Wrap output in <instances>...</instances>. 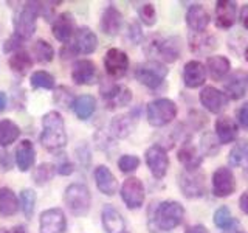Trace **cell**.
I'll list each match as a JSON object with an SVG mask.
<instances>
[{
  "label": "cell",
  "mask_w": 248,
  "mask_h": 233,
  "mask_svg": "<svg viewBox=\"0 0 248 233\" xmlns=\"http://www.w3.org/2000/svg\"><path fill=\"white\" fill-rule=\"evenodd\" d=\"M76 159H78V163H79L81 166H89L90 162H92V157H90V150L85 142H82L79 146H76Z\"/></svg>",
  "instance_id": "48"
},
{
  "label": "cell",
  "mask_w": 248,
  "mask_h": 233,
  "mask_svg": "<svg viewBox=\"0 0 248 233\" xmlns=\"http://www.w3.org/2000/svg\"><path fill=\"white\" fill-rule=\"evenodd\" d=\"M213 222H214V225H216L217 229L225 230V229H230L231 225L237 224L239 221L231 215V210L227 205H222V207H219L214 212V215H213Z\"/></svg>",
  "instance_id": "40"
},
{
  "label": "cell",
  "mask_w": 248,
  "mask_h": 233,
  "mask_svg": "<svg viewBox=\"0 0 248 233\" xmlns=\"http://www.w3.org/2000/svg\"><path fill=\"white\" fill-rule=\"evenodd\" d=\"M20 137V128L13 120H0V148L13 145Z\"/></svg>",
  "instance_id": "36"
},
{
  "label": "cell",
  "mask_w": 248,
  "mask_h": 233,
  "mask_svg": "<svg viewBox=\"0 0 248 233\" xmlns=\"http://www.w3.org/2000/svg\"><path fill=\"white\" fill-rule=\"evenodd\" d=\"M138 19L146 27H154L157 23V10L151 2H144L138 6Z\"/></svg>",
  "instance_id": "44"
},
{
  "label": "cell",
  "mask_w": 248,
  "mask_h": 233,
  "mask_svg": "<svg viewBox=\"0 0 248 233\" xmlns=\"http://www.w3.org/2000/svg\"><path fill=\"white\" fill-rule=\"evenodd\" d=\"M178 188L188 199H199L206 194V177L200 169L185 171L178 174Z\"/></svg>",
  "instance_id": "8"
},
{
  "label": "cell",
  "mask_w": 248,
  "mask_h": 233,
  "mask_svg": "<svg viewBox=\"0 0 248 233\" xmlns=\"http://www.w3.org/2000/svg\"><path fill=\"white\" fill-rule=\"evenodd\" d=\"M222 233H242V232H240L239 222H237V224H234V225H231L230 229H225V230H222Z\"/></svg>",
  "instance_id": "56"
},
{
  "label": "cell",
  "mask_w": 248,
  "mask_h": 233,
  "mask_svg": "<svg viewBox=\"0 0 248 233\" xmlns=\"http://www.w3.org/2000/svg\"><path fill=\"white\" fill-rule=\"evenodd\" d=\"M206 72L213 78L214 81H220L223 78H227L231 72V62L223 54H213L206 59Z\"/></svg>",
  "instance_id": "30"
},
{
  "label": "cell",
  "mask_w": 248,
  "mask_h": 233,
  "mask_svg": "<svg viewBox=\"0 0 248 233\" xmlns=\"http://www.w3.org/2000/svg\"><path fill=\"white\" fill-rule=\"evenodd\" d=\"M54 174H56V165H54V163H50V162H44L33 169L31 177H33V182L36 185L42 186V185L48 183L54 177Z\"/></svg>",
  "instance_id": "38"
},
{
  "label": "cell",
  "mask_w": 248,
  "mask_h": 233,
  "mask_svg": "<svg viewBox=\"0 0 248 233\" xmlns=\"http://www.w3.org/2000/svg\"><path fill=\"white\" fill-rule=\"evenodd\" d=\"M237 188L236 176L228 166H219L211 177V190L216 198H228Z\"/></svg>",
  "instance_id": "12"
},
{
  "label": "cell",
  "mask_w": 248,
  "mask_h": 233,
  "mask_svg": "<svg viewBox=\"0 0 248 233\" xmlns=\"http://www.w3.org/2000/svg\"><path fill=\"white\" fill-rule=\"evenodd\" d=\"M20 208V202L16 193L8 186H0V215L3 217H10L17 213Z\"/></svg>",
  "instance_id": "33"
},
{
  "label": "cell",
  "mask_w": 248,
  "mask_h": 233,
  "mask_svg": "<svg viewBox=\"0 0 248 233\" xmlns=\"http://www.w3.org/2000/svg\"><path fill=\"white\" fill-rule=\"evenodd\" d=\"M104 68L106 73L112 80H121L129 70V56L121 49H108L104 54Z\"/></svg>",
  "instance_id": "13"
},
{
  "label": "cell",
  "mask_w": 248,
  "mask_h": 233,
  "mask_svg": "<svg viewBox=\"0 0 248 233\" xmlns=\"http://www.w3.org/2000/svg\"><path fill=\"white\" fill-rule=\"evenodd\" d=\"M141 109L137 107L130 114H120L112 118L110 124H108V134L113 138H126L132 134V131L135 128V123L140 118Z\"/></svg>",
  "instance_id": "16"
},
{
  "label": "cell",
  "mask_w": 248,
  "mask_h": 233,
  "mask_svg": "<svg viewBox=\"0 0 248 233\" xmlns=\"http://www.w3.org/2000/svg\"><path fill=\"white\" fill-rule=\"evenodd\" d=\"M75 31H76V23H75V17L72 13H67V11L61 13L53 19L51 33H53L54 39L59 41L62 45L70 44Z\"/></svg>",
  "instance_id": "19"
},
{
  "label": "cell",
  "mask_w": 248,
  "mask_h": 233,
  "mask_svg": "<svg viewBox=\"0 0 248 233\" xmlns=\"http://www.w3.org/2000/svg\"><path fill=\"white\" fill-rule=\"evenodd\" d=\"M101 98L108 111L118 107H126L132 101V90L124 84L118 83H104L101 85Z\"/></svg>",
  "instance_id": "9"
},
{
  "label": "cell",
  "mask_w": 248,
  "mask_h": 233,
  "mask_svg": "<svg viewBox=\"0 0 248 233\" xmlns=\"http://www.w3.org/2000/svg\"><path fill=\"white\" fill-rule=\"evenodd\" d=\"M64 202L70 213L82 217L90 212L92 207V193L85 183H70L64 191Z\"/></svg>",
  "instance_id": "6"
},
{
  "label": "cell",
  "mask_w": 248,
  "mask_h": 233,
  "mask_svg": "<svg viewBox=\"0 0 248 233\" xmlns=\"http://www.w3.org/2000/svg\"><path fill=\"white\" fill-rule=\"evenodd\" d=\"M75 169H76V165L70 159H67V157L61 159L59 163L56 165V173L59 176H70V174L75 173Z\"/></svg>",
  "instance_id": "50"
},
{
  "label": "cell",
  "mask_w": 248,
  "mask_h": 233,
  "mask_svg": "<svg viewBox=\"0 0 248 233\" xmlns=\"http://www.w3.org/2000/svg\"><path fill=\"white\" fill-rule=\"evenodd\" d=\"M248 89V80L245 73L242 72H232L227 81L223 83V93L228 97V100L237 101L247 95Z\"/></svg>",
  "instance_id": "28"
},
{
  "label": "cell",
  "mask_w": 248,
  "mask_h": 233,
  "mask_svg": "<svg viewBox=\"0 0 248 233\" xmlns=\"http://www.w3.org/2000/svg\"><path fill=\"white\" fill-rule=\"evenodd\" d=\"M247 80H248V78H247Z\"/></svg>",
  "instance_id": "60"
},
{
  "label": "cell",
  "mask_w": 248,
  "mask_h": 233,
  "mask_svg": "<svg viewBox=\"0 0 248 233\" xmlns=\"http://www.w3.org/2000/svg\"><path fill=\"white\" fill-rule=\"evenodd\" d=\"M239 20H240V23H242V27L248 31V3H245L242 8H240Z\"/></svg>",
  "instance_id": "52"
},
{
  "label": "cell",
  "mask_w": 248,
  "mask_h": 233,
  "mask_svg": "<svg viewBox=\"0 0 248 233\" xmlns=\"http://www.w3.org/2000/svg\"><path fill=\"white\" fill-rule=\"evenodd\" d=\"M177 160L182 163L185 171H197L203 163V155L196 146L188 143H183L180 150L177 151Z\"/></svg>",
  "instance_id": "29"
},
{
  "label": "cell",
  "mask_w": 248,
  "mask_h": 233,
  "mask_svg": "<svg viewBox=\"0 0 248 233\" xmlns=\"http://www.w3.org/2000/svg\"><path fill=\"white\" fill-rule=\"evenodd\" d=\"M214 134L220 145L234 143L239 137V124L230 115H219L214 123Z\"/></svg>",
  "instance_id": "20"
},
{
  "label": "cell",
  "mask_w": 248,
  "mask_h": 233,
  "mask_svg": "<svg viewBox=\"0 0 248 233\" xmlns=\"http://www.w3.org/2000/svg\"><path fill=\"white\" fill-rule=\"evenodd\" d=\"M220 151V142L217 140L216 134L211 132H205L200 138V152L202 155H209V157H214V155Z\"/></svg>",
  "instance_id": "43"
},
{
  "label": "cell",
  "mask_w": 248,
  "mask_h": 233,
  "mask_svg": "<svg viewBox=\"0 0 248 233\" xmlns=\"http://www.w3.org/2000/svg\"><path fill=\"white\" fill-rule=\"evenodd\" d=\"M36 191L33 188H23L20 191V208L23 212V216L27 217V219H31L34 215V210H36Z\"/></svg>",
  "instance_id": "41"
},
{
  "label": "cell",
  "mask_w": 248,
  "mask_h": 233,
  "mask_svg": "<svg viewBox=\"0 0 248 233\" xmlns=\"http://www.w3.org/2000/svg\"><path fill=\"white\" fill-rule=\"evenodd\" d=\"M10 233H27V230H25L23 225H16V227H13L10 230Z\"/></svg>",
  "instance_id": "57"
},
{
  "label": "cell",
  "mask_w": 248,
  "mask_h": 233,
  "mask_svg": "<svg viewBox=\"0 0 248 233\" xmlns=\"http://www.w3.org/2000/svg\"><path fill=\"white\" fill-rule=\"evenodd\" d=\"M206 67L203 62L200 61H188L183 67V84L188 89H197L202 87L206 81Z\"/></svg>",
  "instance_id": "22"
},
{
  "label": "cell",
  "mask_w": 248,
  "mask_h": 233,
  "mask_svg": "<svg viewBox=\"0 0 248 233\" xmlns=\"http://www.w3.org/2000/svg\"><path fill=\"white\" fill-rule=\"evenodd\" d=\"M93 177H95L96 188L103 194H106V196H113L118 191V181H116L115 174L108 166L98 165L95 171H93Z\"/></svg>",
  "instance_id": "27"
},
{
  "label": "cell",
  "mask_w": 248,
  "mask_h": 233,
  "mask_svg": "<svg viewBox=\"0 0 248 233\" xmlns=\"http://www.w3.org/2000/svg\"><path fill=\"white\" fill-rule=\"evenodd\" d=\"M126 233H127V232H126Z\"/></svg>",
  "instance_id": "61"
},
{
  "label": "cell",
  "mask_w": 248,
  "mask_h": 233,
  "mask_svg": "<svg viewBox=\"0 0 248 233\" xmlns=\"http://www.w3.org/2000/svg\"><path fill=\"white\" fill-rule=\"evenodd\" d=\"M67 229V217L59 207L46 208L39 217V233H64Z\"/></svg>",
  "instance_id": "15"
},
{
  "label": "cell",
  "mask_w": 248,
  "mask_h": 233,
  "mask_svg": "<svg viewBox=\"0 0 248 233\" xmlns=\"http://www.w3.org/2000/svg\"><path fill=\"white\" fill-rule=\"evenodd\" d=\"M73 112L79 120L85 121L96 111V98L93 95H79L73 103Z\"/></svg>",
  "instance_id": "35"
},
{
  "label": "cell",
  "mask_w": 248,
  "mask_h": 233,
  "mask_svg": "<svg viewBox=\"0 0 248 233\" xmlns=\"http://www.w3.org/2000/svg\"><path fill=\"white\" fill-rule=\"evenodd\" d=\"M75 100H76V97L73 95V90L65 87V85H58V87L54 89L53 101L56 106H59L62 109H72Z\"/></svg>",
  "instance_id": "42"
},
{
  "label": "cell",
  "mask_w": 248,
  "mask_h": 233,
  "mask_svg": "<svg viewBox=\"0 0 248 233\" xmlns=\"http://www.w3.org/2000/svg\"><path fill=\"white\" fill-rule=\"evenodd\" d=\"M185 19L191 33H203V31H206L209 22H211L206 8L200 3H192L186 11Z\"/></svg>",
  "instance_id": "23"
},
{
  "label": "cell",
  "mask_w": 248,
  "mask_h": 233,
  "mask_svg": "<svg viewBox=\"0 0 248 233\" xmlns=\"http://www.w3.org/2000/svg\"><path fill=\"white\" fill-rule=\"evenodd\" d=\"M22 47H23V41L20 37H17L14 33L6 39V41L3 42V53L6 54H13L16 51H19L22 50Z\"/></svg>",
  "instance_id": "47"
},
{
  "label": "cell",
  "mask_w": 248,
  "mask_h": 233,
  "mask_svg": "<svg viewBox=\"0 0 248 233\" xmlns=\"http://www.w3.org/2000/svg\"><path fill=\"white\" fill-rule=\"evenodd\" d=\"M140 163H141V160H140L138 155L135 154H124L121 155V157L118 159V168L121 173L124 174H132L135 173V171L140 168Z\"/></svg>",
  "instance_id": "45"
},
{
  "label": "cell",
  "mask_w": 248,
  "mask_h": 233,
  "mask_svg": "<svg viewBox=\"0 0 248 233\" xmlns=\"http://www.w3.org/2000/svg\"><path fill=\"white\" fill-rule=\"evenodd\" d=\"M236 121L239 128L248 131V101H244V104H240L236 111Z\"/></svg>",
  "instance_id": "49"
},
{
  "label": "cell",
  "mask_w": 248,
  "mask_h": 233,
  "mask_svg": "<svg viewBox=\"0 0 248 233\" xmlns=\"http://www.w3.org/2000/svg\"><path fill=\"white\" fill-rule=\"evenodd\" d=\"M185 207L178 200L158 202L149 212V227L152 232H172L185 219Z\"/></svg>",
  "instance_id": "1"
},
{
  "label": "cell",
  "mask_w": 248,
  "mask_h": 233,
  "mask_svg": "<svg viewBox=\"0 0 248 233\" xmlns=\"http://www.w3.org/2000/svg\"><path fill=\"white\" fill-rule=\"evenodd\" d=\"M37 19H39V8L37 2H27L23 3L17 13L14 14L13 27L14 34L20 37L23 42L33 37L37 28Z\"/></svg>",
  "instance_id": "5"
},
{
  "label": "cell",
  "mask_w": 248,
  "mask_h": 233,
  "mask_svg": "<svg viewBox=\"0 0 248 233\" xmlns=\"http://www.w3.org/2000/svg\"><path fill=\"white\" fill-rule=\"evenodd\" d=\"M188 42H189V50L196 54H208L211 53L216 47H217V41L213 34H208L206 31L203 33H191L188 36Z\"/></svg>",
  "instance_id": "31"
},
{
  "label": "cell",
  "mask_w": 248,
  "mask_h": 233,
  "mask_svg": "<svg viewBox=\"0 0 248 233\" xmlns=\"http://www.w3.org/2000/svg\"><path fill=\"white\" fill-rule=\"evenodd\" d=\"M168 73H169V68L166 67V64H163V62L157 59H149L135 67L134 76L140 84L144 85V87L151 90H157L158 87H161L163 83H165Z\"/></svg>",
  "instance_id": "4"
},
{
  "label": "cell",
  "mask_w": 248,
  "mask_h": 233,
  "mask_svg": "<svg viewBox=\"0 0 248 233\" xmlns=\"http://www.w3.org/2000/svg\"><path fill=\"white\" fill-rule=\"evenodd\" d=\"M68 45L75 53V56H78V54H92L98 49V36L89 27H78Z\"/></svg>",
  "instance_id": "14"
},
{
  "label": "cell",
  "mask_w": 248,
  "mask_h": 233,
  "mask_svg": "<svg viewBox=\"0 0 248 233\" xmlns=\"http://www.w3.org/2000/svg\"><path fill=\"white\" fill-rule=\"evenodd\" d=\"M126 39L130 42V44H134V45H138V44H141L143 42V39H144V34H143V28L141 25L134 20V22H130L129 25H127V31H126Z\"/></svg>",
  "instance_id": "46"
},
{
  "label": "cell",
  "mask_w": 248,
  "mask_h": 233,
  "mask_svg": "<svg viewBox=\"0 0 248 233\" xmlns=\"http://www.w3.org/2000/svg\"><path fill=\"white\" fill-rule=\"evenodd\" d=\"M8 106V97L5 92H0V112H3Z\"/></svg>",
  "instance_id": "55"
},
{
  "label": "cell",
  "mask_w": 248,
  "mask_h": 233,
  "mask_svg": "<svg viewBox=\"0 0 248 233\" xmlns=\"http://www.w3.org/2000/svg\"><path fill=\"white\" fill-rule=\"evenodd\" d=\"M30 84L34 90L44 89V90H53L56 89V80L54 76L46 72V70H36L30 76Z\"/></svg>",
  "instance_id": "37"
},
{
  "label": "cell",
  "mask_w": 248,
  "mask_h": 233,
  "mask_svg": "<svg viewBox=\"0 0 248 233\" xmlns=\"http://www.w3.org/2000/svg\"><path fill=\"white\" fill-rule=\"evenodd\" d=\"M230 168L248 169V138H239L228 152Z\"/></svg>",
  "instance_id": "32"
},
{
  "label": "cell",
  "mask_w": 248,
  "mask_h": 233,
  "mask_svg": "<svg viewBox=\"0 0 248 233\" xmlns=\"http://www.w3.org/2000/svg\"><path fill=\"white\" fill-rule=\"evenodd\" d=\"M99 27H101V31H103L104 34L116 36L121 31V27H123V14H121V11L113 5H107L104 8L103 14H101Z\"/></svg>",
  "instance_id": "25"
},
{
  "label": "cell",
  "mask_w": 248,
  "mask_h": 233,
  "mask_svg": "<svg viewBox=\"0 0 248 233\" xmlns=\"http://www.w3.org/2000/svg\"><path fill=\"white\" fill-rule=\"evenodd\" d=\"M0 233H10V230H6V229H2V227H0Z\"/></svg>",
  "instance_id": "59"
},
{
  "label": "cell",
  "mask_w": 248,
  "mask_h": 233,
  "mask_svg": "<svg viewBox=\"0 0 248 233\" xmlns=\"http://www.w3.org/2000/svg\"><path fill=\"white\" fill-rule=\"evenodd\" d=\"M39 140L50 152H59L67 146L65 121L61 112L50 111L42 116V132Z\"/></svg>",
  "instance_id": "2"
},
{
  "label": "cell",
  "mask_w": 248,
  "mask_h": 233,
  "mask_svg": "<svg viewBox=\"0 0 248 233\" xmlns=\"http://www.w3.org/2000/svg\"><path fill=\"white\" fill-rule=\"evenodd\" d=\"M120 196L129 210H138L144 205L146 199V188L144 183L138 177L130 176L123 182L120 188Z\"/></svg>",
  "instance_id": "10"
},
{
  "label": "cell",
  "mask_w": 248,
  "mask_h": 233,
  "mask_svg": "<svg viewBox=\"0 0 248 233\" xmlns=\"http://www.w3.org/2000/svg\"><path fill=\"white\" fill-rule=\"evenodd\" d=\"M177 112V104L169 98L152 100L146 106V118L152 128H163L170 121H174Z\"/></svg>",
  "instance_id": "7"
},
{
  "label": "cell",
  "mask_w": 248,
  "mask_h": 233,
  "mask_svg": "<svg viewBox=\"0 0 248 233\" xmlns=\"http://www.w3.org/2000/svg\"><path fill=\"white\" fill-rule=\"evenodd\" d=\"M144 160H146V165L149 168L151 174L155 179H163L168 174V169H169V155L165 146H161L158 143H155L152 146H149L144 152Z\"/></svg>",
  "instance_id": "11"
},
{
  "label": "cell",
  "mask_w": 248,
  "mask_h": 233,
  "mask_svg": "<svg viewBox=\"0 0 248 233\" xmlns=\"http://www.w3.org/2000/svg\"><path fill=\"white\" fill-rule=\"evenodd\" d=\"M216 27L230 30L237 19V3L234 0H219L216 2Z\"/></svg>",
  "instance_id": "21"
},
{
  "label": "cell",
  "mask_w": 248,
  "mask_h": 233,
  "mask_svg": "<svg viewBox=\"0 0 248 233\" xmlns=\"http://www.w3.org/2000/svg\"><path fill=\"white\" fill-rule=\"evenodd\" d=\"M186 233H209V230L202 224H194L191 227L186 229Z\"/></svg>",
  "instance_id": "54"
},
{
  "label": "cell",
  "mask_w": 248,
  "mask_h": 233,
  "mask_svg": "<svg viewBox=\"0 0 248 233\" xmlns=\"http://www.w3.org/2000/svg\"><path fill=\"white\" fill-rule=\"evenodd\" d=\"M72 80L78 85H93L99 81L98 67L90 59H78L75 61L72 68Z\"/></svg>",
  "instance_id": "18"
},
{
  "label": "cell",
  "mask_w": 248,
  "mask_h": 233,
  "mask_svg": "<svg viewBox=\"0 0 248 233\" xmlns=\"http://www.w3.org/2000/svg\"><path fill=\"white\" fill-rule=\"evenodd\" d=\"M33 58L30 56V53L25 50H19L13 53L10 59H8V66L13 70L16 75H20V76H25L31 68H33Z\"/></svg>",
  "instance_id": "34"
},
{
  "label": "cell",
  "mask_w": 248,
  "mask_h": 233,
  "mask_svg": "<svg viewBox=\"0 0 248 233\" xmlns=\"http://www.w3.org/2000/svg\"><path fill=\"white\" fill-rule=\"evenodd\" d=\"M199 101L200 104L203 106L208 112L216 114V115H220L225 107L228 106V97L219 89L213 87V85H206L200 90L199 93Z\"/></svg>",
  "instance_id": "17"
},
{
  "label": "cell",
  "mask_w": 248,
  "mask_h": 233,
  "mask_svg": "<svg viewBox=\"0 0 248 233\" xmlns=\"http://www.w3.org/2000/svg\"><path fill=\"white\" fill-rule=\"evenodd\" d=\"M101 222L106 233H126L124 217L112 204H106L101 210Z\"/></svg>",
  "instance_id": "26"
},
{
  "label": "cell",
  "mask_w": 248,
  "mask_h": 233,
  "mask_svg": "<svg viewBox=\"0 0 248 233\" xmlns=\"http://www.w3.org/2000/svg\"><path fill=\"white\" fill-rule=\"evenodd\" d=\"M0 168L8 171L11 169V160H10V154H8L3 148L0 150Z\"/></svg>",
  "instance_id": "51"
},
{
  "label": "cell",
  "mask_w": 248,
  "mask_h": 233,
  "mask_svg": "<svg viewBox=\"0 0 248 233\" xmlns=\"http://www.w3.org/2000/svg\"><path fill=\"white\" fill-rule=\"evenodd\" d=\"M244 56H245V59H247V62H248V45L245 47V50H244Z\"/></svg>",
  "instance_id": "58"
},
{
  "label": "cell",
  "mask_w": 248,
  "mask_h": 233,
  "mask_svg": "<svg viewBox=\"0 0 248 233\" xmlns=\"http://www.w3.org/2000/svg\"><path fill=\"white\" fill-rule=\"evenodd\" d=\"M33 54L36 56L37 62H41V64H48V62H51L54 58V49L48 41H45V39H37V41L33 44Z\"/></svg>",
  "instance_id": "39"
},
{
  "label": "cell",
  "mask_w": 248,
  "mask_h": 233,
  "mask_svg": "<svg viewBox=\"0 0 248 233\" xmlns=\"http://www.w3.org/2000/svg\"><path fill=\"white\" fill-rule=\"evenodd\" d=\"M14 162H16V166H17L22 173H27V171L34 168L36 150H34L33 142H30L27 138L20 140L14 151Z\"/></svg>",
  "instance_id": "24"
},
{
  "label": "cell",
  "mask_w": 248,
  "mask_h": 233,
  "mask_svg": "<svg viewBox=\"0 0 248 233\" xmlns=\"http://www.w3.org/2000/svg\"><path fill=\"white\" fill-rule=\"evenodd\" d=\"M239 208L240 212H244L245 215H248V190H245L239 198Z\"/></svg>",
  "instance_id": "53"
},
{
  "label": "cell",
  "mask_w": 248,
  "mask_h": 233,
  "mask_svg": "<svg viewBox=\"0 0 248 233\" xmlns=\"http://www.w3.org/2000/svg\"><path fill=\"white\" fill-rule=\"evenodd\" d=\"M144 51L147 56L158 58L157 61L163 64H172L182 56V39L178 36H166L163 37L160 34H154L147 39L144 44Z\"/></svg>",
  "instance_id": "3"
}]
</instances>
